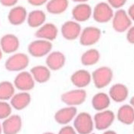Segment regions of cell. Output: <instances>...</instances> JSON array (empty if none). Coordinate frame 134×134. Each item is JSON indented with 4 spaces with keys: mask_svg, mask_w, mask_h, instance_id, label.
I'll list each match as a JSON object with an SVG mask.
<instances>
[{
    "mask_svg": "<svg viewBox=\"0 0 134 134\" xmlns=\"http://www.w3.org/2000/svg\"><path fill=\"white\" fill-rule=\"evenodd\" d=\"M29 57L22 52H15L6 59L5 68L10 72H21L25 71L29 65Z\"/></svg>",
    "mask_w": 134,
    "mask_h": 134,
    "instance_id": "cell-1",
    "label": "cell"
},
{
    "mask_svg": "<svg viewBox=\"0 0 134 134\" xmlns=\"http://www.w3.org/2000/svg\"><path fill=\"white\" fill-rule=\"evenodd\" d=\"M114 72L109 67H100L91 74V78L95 87L102 89L107 87L112 81Z\"/></svg>",
    "mask_w": 134,
    "mask_h": 134,
    "instance_id": "cell-2",
    "label": "cell"
},
{
    "mask_svg": "<svg viewBox=\"0 0 134 134\" xmlns=\"http://www.w3.org/2000/svg\"><path fill=\"white\" fill-rule=\"evenodd\" d=\"M73 127L78 134L91 133L94 128L93 120L91 115L87 112L77 114L74 119Z\"/></svg>",
    "mask_w": 134,
    "mask_h": 134,
    "instance_id": "cell-3",
    "label": "cell"
},
{
    "mask_svg": "<svg viewBox=\"0 0 134 134\" xmlns=\"http://www.w3.org/2000/svg\"><path fill=\"white\" fill-rule=\"evenodd\" d=\"M52 41L38 39L31 41L28 45V52L34 58H43L47 56L52 51Z\"/></svg>",
    "mask_w": 134,
    "mask_h": 134,
    "instance_id": "cell-4",
    "label": "cell"
},
{
    "mask_svg": "<svg viewBox=\"0 0 134 134\" xmlns=\"http://www.w3.org/2000/svg\"><path fill=\"white\" fill-rule=\"evenodd\" d=\"M87 99V91L84 89L76 88L63 93L61 100L67 106L77 107L85 102Z\"/></svg>",
    "mask_w": 134,
    "mask_h": 134,
    "instance_id": "cell-5",
    "label": "cell"
},
{
    "mask_svg": "<svg viewBox=\"0 0 134 134\" xmlns=\"http://www.w3.org/2000/svg\"><path fill=\"white\" fill-rule=\"evenodd\" d=\"M114 11L107 2H100L97 3L92 12V16L95 21L98 23H107L112 20Z\"/></svg>",
    "mask_w": 134,
    "mask_h": 134,
    "instance_id": "cell-6",
    "label": "cell"
},
{
    "mask_svg": "<svg viewBox=\"0 0 134 134\" xmlns=\"http://www.w3.org/2000/svg\"><path fill=\"white\" fill-rule=\"evenodd\" d=\"M13 84L15 89L22 92H29L34 89L35 81L30 71H23L15 77Z\"/></svg>",
    "mask_w": 134,
    "mask_h": 134,
    "instance_id": "cell-7",
    "label": "cell"
},
{
    "mask_svg": "<svg viewBox=\"0 0 134 134\" xmlns=\"http://www.w3.org/2000/svg\"><path fill=\"white\" fill-rule=\"evenodd\" d=\"M101 37V31L95 26H87L82 29L79 37V42L82 46H91L97 44Z\"/></svg>",
    "mask_w": 134,
    "mask_h": 134,
    "instance_id": "cell-8",
    "label": "cell"
},
{
    "mask_svg": "<svg viewBox=\"0 0 134 134\" xmlns=\"http://www.w3.org/2000/svg\"><path fill=\"white\" fill-rule=\"evenodd\" d=\"M81 31L82 28L81 24L74 20L66 21L61 27L62 37L68 41H74L79 38Z\"/></svg>",
    "mask_w": 134,
    "mask_h": 134,
    "instance_id": "cell-9",
    "label": "cell"
},
{
    "mask_svg": "<svg viewBox=\"0 0 134 134\" xmlns=\"http://www.w3.org/2000/svg\"><path fill=\"white\" fill-rule=\"evenodd\" d=\"M132 25V20L124 9H118L114 14L112 19V26L115 31L122 33L127 31Z\"/></svg>",
    "mask_w": 134,
    "mask_h": 134,
    "instance_id": "cell-10",
    "label": "cell"
},
{
    "mask_svg": "<svg viewBox=\"0 0 134 134\" xmlns=\"http://www.w3.org/2000/svg\"><path fill=\"white\" fill-rule=\"evenodd\" d=\"M94 127L98 130H105L108 129L114 123L115 114L113 111L105 110L99 111L93 116Z\"/></svg>",
    "mask_w": 134,
    "mask_h": 134,
    "instance_id": "cell-11",
    "label": "cell"
},
{
    "mask_svg": "<svg viewBox=\"0 0 134 134\" xmlns=\"http://www.w3.org/2000/svg\"><path fill=\"white\" fill-rule=\"evenodd\" d=\"M2 133L18 134L22 128V120L19 115L12 114L2 123Z\"/></svg>",
    "mask_w": 134,
    "mask_h": 134,
    "instance_id": "cell-12",
    "label": "cell"
},
{
    "mask_svg": "<svg viewBox=\"0 0 134 134\" xmlns=\"http://www.w3.org/2000/svg\"><path fill=\"white\" fill-rule=\"evenodd\" d=\"M45 64L52 71H59L64 67L66 64V56L62 52L52 51L46 56Z\"/></svg>",
    "mask_w": 134,
    "mask_h": 134,
    "instance_id": "cell-13",
    "label": "cell"
},
{
    "mask_svg": "<svg viewBox=\"0 0 134 134\" xmlns=\"http://www.w3.org/2000/svg\"><path fill=\"white\" fill-rule=\"evenodd\" d=\"M35 35L38 39L52 41L55 40L58 35V29L52 22H45L35 31Z\"/></svg>",
    "mask_w": 134,
    "mask_h": 134,
    "instance_id": "cell-14",
    "label": "cell"
},
{
    "mask_svg": "<svg viewBox=\"0 0 134 134\" xmlns=\"http://www.w3.org/2000/svg\"><path fill=\"white\" fill-rule=\"evenodd\" d=\"M0 47L3 53L12 54L20 47V41L14 34H5L0 38Z\"/></svg>",
    "mask_w": 134,
    "mask_h": 134,
    "instance_id": "cell-15",
    "label": "cell"
},
{
    "mask_svg": "<svg viewBox=\"0 0 134 134\" xmlns=\"http://www.w3.org/2000/svg\"><path fill=\"white\" fill-rule=\"evenodd\" d=\"M77 114V109L76 107L67 106L61 108L54 114V120L60 125H68L74 120Z\"/></svg>",
    "mask_w": 134,
    "mask_h": 134,
    "instance_id": "cell-16",
    "label": "cell"
},
{
    "mask_svg": "<svg viewBox=\"0 0 134 134\" xmlns=\"http://www.w3.org/2000/svg\"><path fill=\"white\" fill-rule=\"evenodd\" d=\"M91 81V74L86 69L77 70L71 76V82L76 88L84 89Z\"/></svg>",
    "mask_w": 134,
    "mask_h": 134,
    "instance_id": "cell-17",
    "label": "cell"
},
{
    "mask_svg": "<svg viewBox=\"0 0 134 134\" xmlns=\"http://www.w3.org/2000/svg\"><path fill=\"white\" fill-rule=\"evenodd\" d=\"M92 8L87 3L77 4L71 11L73 20L79 23L87 21L92 16Z\"/></svg>",
    "mask_w": 134,
    "mask_h": 134,
    "instance_id": "cell-18",
    "label": "cell"
},
{
    "mask_svg": "<svg viewBox=\"0 0 134 134\" xmlns=\"http://www.w3.org/2000/svg\"><path fill=\"white\" fill-rule=\"evenodd\" d=\"M27 9L21 5H15L12 7L8 14V21L11 25L18 26L22 25L27 20Z\"/></svg>",
    "mask_w": 134,
    "mask_h": 134,
    "instance_id": "cell-19",
    "label": "cell"
},
{
    "mask_svg": "<svg viewBox=\"0 0 134 134\" xmlns=\"http://www.w3.org/2000/svg\"><path fill=\"white\" fill-rule=\"evenodd\" d=\"M31 97L29 92L19 91L15 93L11 98L10 104L12 107L16 110H22L28 107L31 103Z\"/></svg>",
    "mask_w": 134,
    "mask_h": 134,
    "instance_id": "cell-20",
    "label": "cell"
},
{
    "mask_svg": "<svg viewBox=\"0 0 134 134\" xmlns=\"http://www.w3.org/2000/svg\"><path fill=\"white\" fill-rule=\"evenodd\" d=\"M109 97L116 103L125 101L129 95V90L126 85L118 83L114 84L109 90Z\"/></svg>",
    "mask_w": 134,
    "mask_h": 134,
    "instance_id": "cell-21",
    "label": "cell"
},
{
    "mask_svg": "<svg viewBox=\"0 0 134 134\" xmlns=\"http://www.w3.org/2000/svg\"><path fill=\"white\" fill-rule=\"evenodd\" d=\"M35 83H47L52 77V71L46 65H36L32 67L30 70Z\"/></svg>",
    "mask_w": 134,
    "mask_h": 134,
    "instance_id": "cell-22",
    "label": "cell"
},
{
    "mask_svg": "<svg viewBox=\"0 0 134 134\" xmlns=\"http://www.w3.org/2000/svg\"><path fill=\"white\" fill-rule=\"evenodd\" d=\"M27 23L29 27L38 29L46 21V13L41 9H35L28 13Z\"/></svg>",
    "mask_w": 134,
    "mask_h": 134,
    "instance_id": "cell-23",
    "label": "cell"
},
{
    "mask_svg": "<svg viewBox=\"0 0 134 134\" xmlns=\"http://www.w3.org/2000/svg\"><path fill=\"white\" fill-rule=\"evenodd\" d=\"M117 120L125 125H131L134 123V109L130 104L121 106L116 114Z\"/></svg>",
    "mask_w": 134,
    "mask_h": 134,
    "instance_id": "cell-24",
    "label": "cell"
},
{
    "mask_svg": "<svg viewBox=\"0 0 134 134\" xmlns=\"http://www.w3.org/2000/svg\"><path fill=\"white\" fill-rule=\"evenodd\" d=\"M69 6V0H48L46 10L52 15H58L65 12Z\"/></svg>",
    "mask_w": 134,
    "mask_h": 134,
    "instance_id": "cell-25",
    "label": "cell"
},
{
    "mask_svg": "<svg viewBox=\"0 0 134 134\" xmlns=\"http://www.w3.org/2000/svg\"><path fill=\"white\" fill-rule=\"evenodd\" d=\"M93 108L97 111H103L107 110L110 105V98L108 94L99 92L93 95L91 100Z\"/></svg>",
    "mask_w": 134,
    "mask_h": 134,
    "instance_id": "cell-26",
    "label": "cell"
},
{
    "mask_svg": "<svg viewBox=\"0 0 134 134\" xmlns=\"http://www.w3.org/2000/svg\"><path fill=\"white\" fill-rule=\"evenodd\" d=\"M100 58V54L98 50L95 48L88 49L83 53L81 57V62L83 66L89 67L93 66L99 62Z\"/></svg>",
    "mask_w": 134,
    "mask_h": 134,
    "instance_id": "cell-27",
    "label": "cell"
},
{
    "mask_svg": "<svg viewBox=\"0 0 134 134\" xmlns=\"http://www.w3.org/2000/svg\"><path fill=\"white\" fill-rule=\"evenodd\" d=\"M15 93V87L13 83L9 81H2L0 82V100H10Z\"/></svg>",
    "mask_w": 134,
    "mask_h": 134,
    "instance_id": "cell-28",
    "label": "cell"
},
{
    "mask_svg": "<svg viewBox=\"0 0 134 134\" xmlns=\"http://www.w3.org/2000/svg\"><path fill=\"white\" fill-rule=\"evenodd\" d=\"M12 107L8 101L0 100V120H5L12 115Z\"/></svg>",
    "mask_w": 134,
    "mask_h": 134,
    "instance_id": "cell-29",
    "label": "cell"
},
{
    "mask_svg": "<svg viewBox=\"0 0 134 134\" xmlns=\"http://www.w3.org/2000/svg\"><path fill=\"white\" fill-rule=\"evenodd\" d=\"M127 0H107V3L112 9H120L126 3Z\"/></svg>",
    "mask_w": 134,
    "mask_h": 134,
    "instance_id": "cell-30",
    "label": "cell"
},
{
    "mask_svg": "<svg viewBox=\"0 0 134 134\" xmlns=\"http://www.w3.org/2000/svg\"><path fill=\"white\" fill-rule=\"evenodd\" d=\"M58 134H77V133L73 126L69 125H65L61 128Z\"/></svg>",
    "mask_w": 134,
    "mask_h": 134,
    "instance_id": "cell-31",
    "label": "cell"
},
{
    "mask_svg": "<svg viewBox=\"0 0 134 134\" xmlns=\"http://www.w3.org/2000/svg\"><path fill=\"white\" fill-rule=\"evenodd\" d=\"M126 40L129 43L134 44V26H131L126 32Z\"/></svg>",
    "mask_w": 134,
    "mask_h": 134,
    "instance_id": "cell-32",
    "label": "cell"
},
{
    "mask_svg": "<svg viewBox=\"0 0 134 134\" xmlns=\"http://www.w3.org/2000/svg\"><path fill=\"white\" fill-rule=\"evenodd\" d=\"M19 0H0V4L4 7H14L18 3Z\"/></svg>",
    "mask_w": 134,
    "mask_h": 134,
    "instance_id": "cell-33",
    "label": "cell"
},
{
    "mask_svg": "<svg viewBox=\"0 0 134 134\" xmlns=\"http://www.w3.org/2000/svg\"><path fill=\"white\" fill-rule=\"evenodd\" d=\"M29 4L35 7H39L44 5H46L48 0H27Z\"/></svg>",
    "mask_w": 134,
    "mask_h": 134,
    "instance_id": "cell-34",
    "label": "cell"
},
{
    "mask_svg": "<svg viewBox=\"0 0 134 134\" xmlns=\"http://www.w3.org/2000/svg\"><path fill=\"white\" fill-rule=\"evenodd\" d=\"M127 14H128L129 17L130 18V19L132 21H134V3L129 7Z\"/></svg>",
    "mask_w": 134,
    "mask_h": 134,
    "instance_id": "cell-35",
    "label": "cell"
},
{
    "mask_svg": "<svg viewBox=\"0 0 134 134\" xmlns=\"http://www.w3.org/2000/svg\"><path fill=\"white\" fill-rule=\"evenodd\" d=\"M71 1L79 4V3H87V2H88L89 0H71Z\"/></svg>",
    "mask_w": 134,
    "mask_h": 134,
    "instance_id": "cell-36",
    "label": "cell"
},
{
    "mask_svg": "<svg viewBox=\"0 0 134 134\" xmlns=\"http://www.w3.org/2000/svg\"><path fill=\"white\" fill-rule=\"evenodd\" d=\"M102 134H117L114 130H107L105 132H103Z\"/></svg>",
    "mask_w": 134,
    "mask_h": 134,
    "instance_id": "cell-37",
    "label": "cell"
},
{
    "mask_svg": "<svg viewBox=\"0 0 134 134\" xmlns=\"http://www.w3.org/2000/svg\"><path fill=\"white\" fill-rule=\"evenodd\" d=\"M130 105L133 107V108L134 109V96H133L132 97H131V99H130Z\"/></svg>",
    "mask_w": 134,
    "mask_h": 134,
    "instance_id": "cell-38",
    "label": "cell"
},
{
    "mask_svg": "<svg viewBox=\"0 0 134 134\" xmlns=\"http://www.w3.org/2000/svg\"><path fill=\"white\" fill-rule=\"evenodd\" d=\"M2 57H3V52L2 51V48H1V47H0V60H2Z\"/></svg>",
    "mask_w": 134,
    "mask_h": 134,
    "instance_id": "cell-39",
    "label": "cell"
},
{
    "mask_svg": "<svg viewBox=\"0 0 134 134\" xmlns=\"http://www.w3.org/2000/svg\"><path fill=\"white\" fill-rule=\"evenodd\" d=\"M2 133V124L0 123V134Z\"/></svg>",
    "mask_w": 134,
    "mask_h": 134,
    "instance_id": "cell-40",
    "label": "cell"
},
{
    "mask_svg": "<svg viewBox=\"0 0 134 134\" xmlns=\"http://www.w3.org/2000/svg\"><path fill=\"white\" fill-rule=\"evenodd\" d=\"M42 134H54V133H52V132H45V133H44Z\"/></svg>",
    "mask_w": 134,
    "mask_h": 134,
    "instance_id": "cell-41",
    "label": "cell"
},
{
    "mask_svg": "<svg viewBox=\"0 0 134 134\" xmlns=\"http://www.w3.org/2000/svg\"><path fill=\"white\" fill-rule=\"evenodd\" d=\"M90 134H95V133H90Z\"/></svg>",
    "mask_w": 134,
    "mask_h": 134,
    "instance_id": "cell-42",
    "label": "cell"
},
{
    "mask_svg": "<svg viewBox=\"0 0 134 134\" xmlns=\"http://www.w3.org/2000/svg\"><path fill=\"white\" fill-rule=\"evenodd\" d=\"M133 130H134V126H133Z\"/></svg>",
    "mask_w": 134,
    "mask_h": 134,
    "instance_id": "cell-43",
    "label": "cell"
}]
</instances>
